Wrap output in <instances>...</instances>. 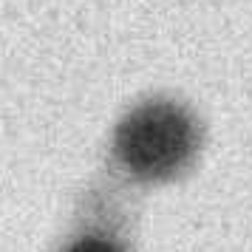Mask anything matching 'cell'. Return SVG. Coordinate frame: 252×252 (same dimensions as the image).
Listing matches in <instances>:
<instances>
[{
	"mask_svg": "<svg viewBox=\"0 0 252 252\" xmlns=\"http://www.w3.org/2000/svg\"><path fill=\"white\" fill-rule=\"evenodd\" d=\"M201 130L195 116L176 102L153 99L125 116L116 130V159L139 182H167L195 159Z\"/></svg>",
	"mask_w": 252,
	"mask_h": 252,
	"instance_id": "cell-1",
	"label": "cell"
},
{
	"mask_svg": "<svg viewBox=\"0 0 252 252\" xmlns=\"http://www.w3.org/2000/svg\"><path fill=\"white\" fill-rule=\"evenodd\" d=\"M68 252H125L116 241L102 238V235H85L74 247H68Z\"/></svg>",
	"mask_w": 252,
	"mask_h": 252,
	"instance_id": "cell-2",
	"label": "cell"
}]
</instances>
